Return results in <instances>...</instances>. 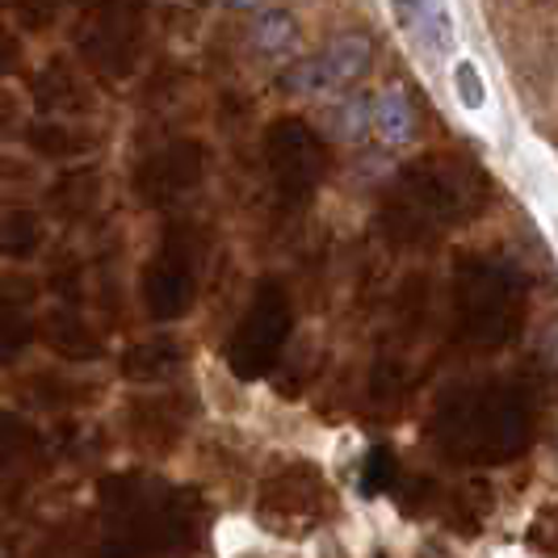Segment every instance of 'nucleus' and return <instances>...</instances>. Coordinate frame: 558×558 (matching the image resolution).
<instances>
[{
	"mask_svg": "<svg viewBox=\"0 0 558 558\" xmlns=\"http://www.w3.org/2000/svg\"><path fill=\"white\" fill-rule=\"evenodd\" d=\"M0 332H4V362H13V357L29 344V336H34V328H29V311L17 307L13 294L4 299V311H0Z\"/></svg>",
	"mask_w": 558,
	"mask_h": 558,
	"instance_id": "obj_22",
	"label": "nucleus"
},
{
	"mask_svg": "<svg viewBox=\"0 0 558 558\" xmlns=\"http://www.w3.org/2000/svg\"><path fill=\"white\" fill-rule=\"evenodd\" d=\"M424 4H428V0H391L395 26L408 29V34H416L420 17H424Z\"/></svg>",
	"mask_w": 558,
	"mask_h": 558,
	"instance_id": "obj_23",
	"label": "nucleus"
},
{
	"mask_svg": "<svg viewBox=\"0 0 558 558\" xmlns=\"http://www.w3.org/2000/svg\"><path fill=\"white\" fill-rule=\"evenodd\" d=\"M26 143L38 151V156H51V160H59V156H76V151L88 147L84 135L68 131V122H38V126H29Z\"/></svg>",
	"mask_w": 558,
	"mask_h": 558,
	"instance_id": "obj_16",
	"label": "nucleus"
},
{
	"mask_svg": "<svg viewBox=\"0 0 558 558\" xmlns=\"http://www.w3.org/2000/svg\"><path fill=\"white\" fill-rule=\"evenodd\" d=\"M416 34L424 38V47L437 51V56H449V51H453V17H449V9L441 0H428V4H424V17H420Z\"/></svg>",
	"mask_w": 558,
	"mask_h": 558,
	"instance_id": "obj_18",
	"label": "nucleus"
},
{
	"mask_svg": "<svg viewBox=\"0 0 558 558\" xmlns=\"http://www.w3.org/2000/svg\"><path fill=\"white\" fill-rule=\"evenodd\" d=\"M299 43V22L286 9H260L252 17V47L260 56H286Z\"/></svg>",
	"mask_w": 558,
	"mask_h": 558,
	"instance_id": "obj_14",
	"label": "nucleus"
},
{
	"mask_svg": "<svg viewBox=\"0 0 558 558\" xmlns=\"http://www.w3.org/2000/svg\"><path fill=\"white\" fill-rule=\"evenodd\" d=\"M395 478H399V462L387 446H374L365 453V466H362V496H383L391 492Z\"/></svg>",
	"mask_w": 558,
	"mask_h": 558,
	"instance_id": "obj_19",
	"label": "nucleus"
},
{
	"mask_svg": "<svg viewBox=\"0 0 558 558\" xmlns=\"http://www.w3.org/2000/svg\"><path fill=\"white\" fill-rule=\"evenodd\" d=\"M181 365H185L181 344H177L172 336H151V340L135 344V349H126L122 374H126L131 383H168Z\"/></svg>",
	"mask_w": 558,
	"mask_h": 558,
	"instance_id": "obj_11",
	"label": "nucleus"
},
{
	"mask_svg": "<svg viewBox=\"0 0 558 558\" xmlns=\"http://www.w3.org/2000/svg\"><path fill=\"white\" fill-rule=\"evenodd\" d=\"M38 248V219L29 210H9L4 219V256L9 260H26Z\"/></svg>",
	"mask_w": 558,
	"mask_h": 558,
	"instance_id": "obj_20",
	"label": "nucleus"
},
{
	"mask_svg": "<svg viewBox=\"0 0 558 558\" xmlns=\"http://www.w3.org/2000/svg\"><path fill=\"white\" fill-rule=\"evenodd\" d=\"M202 530L197 496L156 475L101 483V558H168L190 550Z\"/></svg>",
	"mask_w": 558,
	"mask_h": 558,
	"instance_id": "obj_2",
	"label": "nucleus"
},
{
	"mask_svg": "<svg viewBox=\"0 0 558 558\" xmlns=\"http://www.w3.org/2000/svg\"><path fill=\"white\" fill-rule=\"evenodd\" d=\"M206 177V147L197 140L165 143L160 151H151L135 172V190L147 206H172L181 197H190Z\"/></svg>",
	"mask_w": 558,
	"mask_h": 558,
	"instance_id": "obj_10",
	"label": "nucleus"
},
{
	"mask_svg": "<svg viewBox=\"0 0 558 558\" xmlns=\"http://www.w3.org/2000/svg\"><path fill=\"white\" fill-rule=\"evenodd\" d=\"M265 172L281 206L299 210L315 197L328 172V147L303 118H278L265 135Z\"/></svg>",
	"mask_w": 558,
	"mask_h": 558,
	"instance_id": "obj_7",
	"label": "nucleus"
},
{
	"mask_svg": "<svg viewBox=\"0 0 558 558\" xmlns=\"http://www.w3.org/2000/svg\"><path fill=\"white\" fill-rule=\"evenodd\" d=\"M449 303H453V336L466 349L492 353V349H504L521 336L530 290H525V278L512 260L466 256L453 265Z\"/></svg>",
	"mask_w": 558,
	"mask_h": 558,
	"instance_id": "obj_4",
	"label": "nucleus"
},
{
	"mask_svg": "<svg viewBox=\"0 0 558 558\" xmlns=\"http://www.w3.org/2000/svg\"><path fill=\"white\" fill-rule=\"evenodd\" d=\"M260 521L274 533H311L332 512V492L315 466H286L260 487Z\"/></svg>",
	"mask_w": 558,
	"mask_h": 558,
	"instance_id": "obj_8",
	"label": "nucleus"
},
{
	"mask_svg": "<svg viewBox=\"0 0 558 558\" xmlns=\"http://www.w3.org/2000/svg\"><path fill=\"white\" fill-rule=\"evenodd\" d=\"M202 252H206V240L194 223L177 219L160 231V244L143 269V303L156 324H172L194 307L197 281H202Z\"/></svg>",
	"mask_w": 558,
	"mask_h": 558,
	"instance_id": "obj_6",
	"label": "nucleus"
},
{
	"mask_svg": "<svg viewBox=\"0 0 558 558\" xmlns=\"http://www.w3.org/2000/svg\"><path fill=\"white\" fill-rule=\"evenodd\" d=\"M437 449L453 462L500 466L533 441V399L512 378H475L449 387L428 424Z\"/></svg>",
	"mask_w": 558,
	"mask_h": 558,
	"instance_id": "obj_1",
	"label": "nucleus"
},
{
	"mask_svg": "<svg viewBox=\"0 0 558 558\" xmlns=\"http://www.w3.org/2000/svg\"><path fill=\"white\" fill-rule=\"evenodd\" d=\"M223 9H235V13H260L265 9V0H219Z\"/></svg>",
	"mask_w": 558,
	"mask_h": 558,
	"instance_id": "obj_24",
	"label": "nucleus"
},
{
	"mask_svg": "<svg viewBox=\"0 0 558 558\" xmlns=\"http://www.w3.org/2000/svg\"><path fill=\"white\" fill-rule=\"evenodd\" d=\"M453 97L462 110H483L487 106V84H483V72H478L475 59H458L453 63Z\"/></svg>",
	"mask_w": 558,
	"mask_h": 558,
	"instance_id": "obj_21",
	"label": "nucleus"
},
{
	"mask_svg": "<svg viewBox=\"0 0 558 558\" xmlns=\"http://www.w3.org/2000/svg\"><path fill=\"white\" fill-rule=\"evenodd\" d=\"M374 126L387 143H408L416 135V113L403 88H387L378 101H374Z\"/></svg>",
	"mask_w": 558,
	"mask_h": 558,
	"instance_id": "obj_15",
	"label": "nucleus"
},
{
	"mask_svg": "<svg viewBox=\"0 0 558 558\" xmlns=\"http://www.w3.org/2000/svg\"><path fill=\"white\" fill-rule=\"evenodd\" d=\"M483 197H487V181L475 165L453 156H428L395 177V185L383 197L378 223L391 244L424 248L478 215Z\"/></svg>",
	"mask_w": 558,
	"mask_h": 558,
	"instance_id": "obj_3",
	"label": "nucleus"
},
{
	"mask_svg": "<svg viewBox=\"0 0 558 558\" xmlns=\"http://www.w3.org/2000/svg\"><path fill=\"white\" fill-rule=\"evenodd\" d=\"M369 68V38L362 34H340L319 56L290 63L278 76L281 93H340L357 84Z\"/></svg>",
	"mask_w": 558,
	"mask_h": 558,
	"instance_id": "obj_9",
	"label": "nucleus"
},
{
	"mask_svg": "<svg viewBox=\"0 0 558 558\" xmlns=\"http://www.w3.org/2000/svg\"><path fill=\"white\" fill-rule=\"evenodd\" d=\"M47 340H51L56 353L72 357V362H88V357L101 353L97 332L84 324L76 311H56V315H51V332H47Z\"/></svg>",
	"mask_w": 558,
	"mask_h": 558,
	"instance_id": "obj_12",
	"label": "nucleus"
},
{
	"mask_svg": "<svg viewBox=\"0 0 558 558\" xmlns=\"http://www.w3.org/2000/svg\"><path fill=\"white\" fill-rule=\"evenodd\" d=\"M97 194H101V177L93 168H72L59 177V185L51 190V206L59 215L76 219V215H88L97 206Z\"/></svg>",
	"mask_w": 558,
	"mask_h": 558,
	"instance_id": "obj_13",
	"label": "nucleus"
},
{
	"mask_svg": "<svg viewBox=\"0 0 558 558\" xmlns=\"http://www.w3.org/2000/svg\"><path fill=\"white\" fill-rule=\"evenodd\" d=\"M290 328H294L290 294H286V286H281L278 278H265L252 290L240 324L227 336V344H223L227 369H231L240 383H260L265 374H274L281 349H286V340H290Z\"/></svg>",
	"mask_w": 558,
	"mask_h": 558,
	"instance_id": "obj_5",
	"label": "nucleus"
},
{
	"mask_svg": "<svg viewBox=\"0 0 558 558\" xmlns=\"http://www.w3.org/2000/svg\"><path fill=\"white\" fill-rule=\"evenodd\" d=\"M374 126V101L369 97H349L344 106H336L332 113V135L344 143L365 140V131Z\"/></svg>",
	"mask_w": 558,
	"mask_h": 558,
	"instance_id": "obj_17",
	"label": "nucleus"
}]
</instances>
